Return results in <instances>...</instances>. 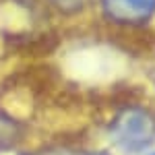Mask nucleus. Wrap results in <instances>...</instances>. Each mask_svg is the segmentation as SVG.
I'll return each mask as SVG.
<instances>
[{
    "label": "nucleus",
    "mask_w": 155,
    "mask_h": 155,
    "mask_svg": "<svg viewBox=\"0 0 155 155\" xmlns=\"http://www.w3.org/2000/svg\"><path fill=\"white\" fill-rule=\"evenodd\" d=\"M101 8L116 23L137 25L153 15L155 0H101Z\"/></svg>",
    "instance_id": "obj_2"
},
{
    "label": "nucleus",
    "mask_w": 155,
    "mask_h": 155,
    "mask_svg": "<svg viewBox=\"0 0 155 155\" xmlns=\"http://www.w3.org/2000/svg\"><path fill=\"white\" fill-rule=\"evenodd\" d=\"M83 2L85 0H54V4L60 6L62 11H77L83 6Z\"/></svg>",
    "instance_id": "obj_3"
},
{
    "label": "nucleus",
    "mask_w": 155,
    "mask_h": 155,
    "mask_svg": "<svg viewBox=\"0 0 155 155\" xmlns=\"http://www.w3.org/2000/svg\"><path fill=\"white\" fill-rule=\"evenodd\" d=\"M110 137L122 151L141 153L155 141V116L143 107H126L112 122Z\"/></svg>",
    "instance_id": "obj_1"
},
{
    "label": "nucleus",
    "mask_w": 155,
    "mask_h": 155,
    "mask_svg": "<svg viewBox=\"0 0 155 155\" xmlns=\"http://www.w3.org/2000/svg\"><path fill=\"white\" fill-rule=\"evenodd\" d=\"M50 155H107L104 151H77V149H62V151H54Z\"/></svg>",
    "instance_id": "obj_4"
},
{
    "label": "nucleus",
    "mask_w": 155,
    "mask_h": 155,
    "mask_svg": "<svg viewBox=\"0 0 155 155\" xmlns=\"http://www.w3.org/2000/svg\"><path fill=\"white\" fill-rule=\"evenodd\" d=\"M151 155H155V153H151Z\"/></svg>",
    "instance_id": "obj_5"
}]
</instances>
